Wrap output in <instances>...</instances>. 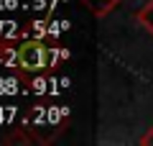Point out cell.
Listing matches in <instances>:
<instances>
[{
    "mask_svg": "<svg viewBox=\"0 0 153 146\" xmlns=\"http://www.w3.org/2000/svg\"><path fill=\"white\" fill-rule=\"evenodd\" d=\"M16 51V64L18 69L28 72V75H38L49 67V49L44 41L38 38H26L23 44H18Z\"/></svg>",
    "mask_w": 153,
    "mask_h": 146,
    "instance_id": "6da1fadb",
    "label": "cell"
},
{
    "mask_svg": "<svg viewBox=\"0 0 153 146\" xmlns=\"http://www.w3.org/2000/svg\"><path fill=\"white\" fill-rule=\"evenodd\" d=\"M135 21H138V23H140V26L153 36V0H148L146 5H143L140 11L135 13Z\"/></svg>",
    "mask_w": 153,
    "mask_h": 146,
    "instance_id": "7a4b0ae2",
    "label": "cell"
},
{
    "mask_svg": "<svg viewBox=\"0 0 153 146\" xmlns=\"http://www.w3.org/2000/svg\"><path fill=\"white\" fill-rule=\"evenodd\" d=\"M82 3L94 13V16H105V13H110L120 0H82Z\"/></svg>",
    "mask_w": 153,
    "mask_h": 146,
    "instance_id": "3957f363",
    "label": "cell"
},
{
    "mask_svg": "<svg viewBox=\"0 0 153 146\" xmlns=\"http://www.w3.org/2000/svg\"><path fill=\"white\" fill-rule=\"evenodd\" d=\"M16 51H18V49H16ZM16 51L10 49V44H5V46H0V62H8V64H10V62L16 59Z\"/></svg>",
    "mask_w": 153,
    "mask_h": 146,
    "instance_id": "277c9868",
    "label": "cell"
},
{
    "mask_svg": "<svg viewBox=\"0 0 153 146\" xmlns=\"http://www.w3.org/2000/svg\"><path fill=\"white\" fill-rule=\"evenodd\" d=\"M140 144H143V146H151V144H153V128H148V133L140 136Z\"/></svg>",
    "mask_w": 153,
    "mask_h": 146,
    "instance_id": "5b68a950",
    "label": "cell"
}]
</instances>
